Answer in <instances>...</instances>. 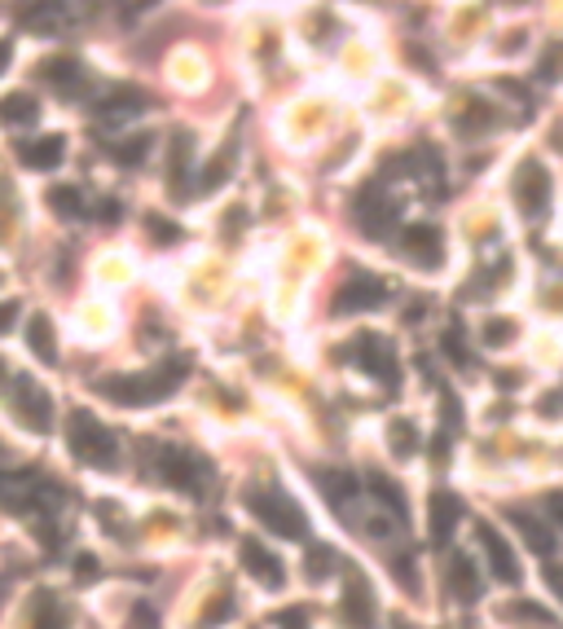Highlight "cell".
I'll return each instance as SVG.
<instances>
[{"label": "cell", "instance_id": "obj_1", "mask_svg": "<svg viewBox=\"0 0 563 629\" xmlns=\"http://www.w3.org/2000/svg\"><path fill=\"white\" fill-rule=\"evenodd\" d=\"M176 387H181V366L97 379V392H101L106 400H115V405H155V400H168Z\"/></svg>", "mask_w": 563, "mask_h": 629}, {"label": "cell", "instance_id": "obj_2", "mask_svg": "<svg viewBox=\"0 0 563 629\" xmlns=\"http://www.w3.org/2000/svg\"><path fill=\"white\" fill-rule=\"evenodd\" d=\"M66 445L93 471H120V441L110 436L88 409H75L66 418Z\"/></svg>", "mask_w": 563, "mask_h": 629}, {"label": "cell", "instance_id": "obj_3", "mask_svg": "<svg viewBox=\"0 0 563 629\" xmlns=\"http://www.w3.org/2000/svg\"><path fill=\"white\" fill-rule=\"evenodd\" d=\"M247 510L265 523L269 533H278V538H286V542H299V538H308V519H304V510L286 497V493H278V489H247Z\"/></svg>", "mask_w": 563, "mask_h": 629}, {"label": "cell", "instance_id": "obj_4", "mask_svg": "<svg viewBox=\"0 0 563 629\" xmlns=\"http://www.w3.org/2000/svg\"><path fill=\"white\" fill-rule=\"evenodd\" d=\"M155 467H159V476H163L172 489H181V493H189V497H203V493H207L211 467H207L194 449L159 445V449H155Z\"/></svg>", "mask_w": 563, "mask_h": 629}, {"label": "cell", "instance_id": "obj_5", "mask_svg": "<svg viewBox=\"0 0 563 629\" xmlns=\"http://www.w3.org/2000/svg\"><path fill=\"white\" fill-rule=\"evenodd\" d=\"M10 405H14V418L27 432L45 436L53 428V396L32 374H10Z\"/></svg>", "mask_w": 563, "mask_h": 629}, {"label": "cell", "instance_id": "obj_6", "mask_svg": "<svg viewBox=\"0 0 563 629\" xmlns=\"http://www.w3.org/2000/svg\"><path fill=\"white\" fill-rule=\"evenodd\" d=\"M383 299H388V282H383V278H375V273H353L340 291H334L330 312H340V318H353V312L379 308Z\"/></svg>", "mask_w": 563, "mask_h": 629}, {"label": "cell", "instance_id": "obj_7", "mask_svg": "<svg viewBox=\"0 0 563 629\" xmlns=\"http://www.w3.org/2000/svg\"><path fill=\"white\" fill-rule=\"evenodd\" d=\"M515 202H519V217L537 221L546 207H550V172L537 159H524L515 172Z\"/></svg>", "mask_w": 563, "mask_h": 629}, {"label": "cell", "instance_id": "obj_8", "mask_svg": "<svg viewBox=\"0 0 563 629\" xmlns=\"http://www.w3.org/2000/svg\"><path fill=\"white\" fill-rule=\"evenodd\" d=\"M344 361H357L366 374H375L383 383H396V353L383 335H357L353 348L344 353Z\"/></svg>", "mask_w": 563, "mask_h": 629}, {"label": "cell", "instance_id": "obj_9", "mask_svg": "<svg viewBox=\"0 0 563 629\" xmlns=\"http://www.w3.org/2000/svg\"><path fill=\"white\" fill-rule=\"evenodd\" d=\"M476 538H480V546H485V559H489V572L502 581V585H519V559H515V551H511V542L493 529V523H476Z\"/></svg>", "mask_w": 563, "mask_h": 629}, {"label": "cell", "instance_id": "obj_10", "mask_svg": "<svg viewBox=\"0 0 563 629\" xmlns=\"http://www.w3.org/2000/svg\"><path fill=\"white\" fill-rule=\"evenodd\" d=\"M401 251H405L414 264L436 269V264L444 260V238H440L436 225H405V230H401Z\"/></svg>", "mask_w": 563, "mask_h": 629}, {"label": "cell", "instance_id": "obj_11", "mask_svg": "<svg viewBox=\"0 0 563 629\" xmlns=\"http://www.w3.org/2000/svg\"><path fill=\"white\" fill-rule=\"evenodd\" d=\"M357 225H362L370 238H383V234L396 225V202L383 198L379 189H362V194H357Z\"/></svg>", "mask_w": 563, "mask_h": 629}, {"label": "cell", "instance_id": "obj_12", "mask_svg": "<svg viewBox=\"0 0 563 629\" xmlns=\"http://www.w3.org/2000/svg\"><path fill=\"white\" fill-rule=\"evenodd\" d=\"M243 568L260 581V585H269V590H278L282 581H286V568H282V559L260 542V538H243Z\"/></svg>", "mask_w": 563, "mask_h": 629}, {"label": "cell", "instance_id": "obj_13", "mask_svg": "<svg viewBox=\"0 0 563 629\" xmlns=\"http://www.w3.org/2000/svg\"><path fill=\"white\" fill-rule=\"evenodd\" d=\"M427 519H431V542L444 546L449 538H454L458 529V519H463V502L449 493V489H436L431 502H427Z\"/></svg>", "mask_w": 563, "mask_h": 629}, {"label": "cell", "instance_id": "obj_14", "mask_svg": "<svg viewBox=\"0 0 563 629\" xmlns=\"http://www.w3.org/2000/svg\"><path fill=\"white\" fill-rule=\"evenodd\" d=\"M444 577H449V590H454V599H458V603H476V599L485 594L480 572H476V559H472V555H463V551L449 555Z\"/></svg>", "mask_w": 563, "mask_h": 629}, {"label": "cell", "instance_id": "obj_15", "mask_svg": "<svg viewBox=\"0 0 563 629\" xmlns=\"http://www.w3.org/2000/svg\"><path fill=\"white\" fill-rule=\"evenodd\" d=\"M62 155H66V137H62V133H45V137H32V141L19 146V159H23L32 172H49V168H58Z\"/></svg>", "mask_w": 563, "mask_h": 629}, {"label": "cell", "instance_id": "obj_16", "mask_svg": "<svg viewBox=\"0 0 563 629\" xmlns=\"http://www.w3.org/2000/svg\"><path fill=\"white\" fill-rule=\"evenodd\" d=\"M511 529H515V533L528 542V551H533V555H541V564L554 555V533L546 529V523H541L537 515H528V510H511Z\"/></svg>", "mask_w": 563, "mask_h": 629}, {"label": "cell", "instance_id": "obj_17", "mask_svg": "<svg viewBox=\"0 0 563 629\" xmlns=\"http://www.w3.org/2000/svg\"><path fill=\"white\" fill-rule=\"evenodd\" d=\"M146 111V97L142 88H115L110 97H97V115L110 120V124H120V120H133Z\"/></svg>", "mask_w": 563, "mask_h": 629}, {"label": "cell", "instance_id": "obj_18", "mask_svg": "<svg viewBox=\"0 0 563 629\" xmlns=\"http://www.w3.org/2000/svg\"><path fill=\"white\" fill-rule=\"evenodd\" d=\"M344 620H348V629H370V620H375V599H370V590L362 585V577H357V572H348V590H344Z\"/></svg>", "mask_w": 563, "mask_h": 629}, {"label": "cell", "instance_id": "obj_19", "mask_svg": "<svg viewBox=\"0 0 563 629\" xmlns=\"http://www.w3.org/2000/svg\"><path fill=\"white\" fill-rule=\"evenodd\" d=\"M189 155H194V137L189 133H172V141H168V189L172 194H185Z\"/></svg>", "mask_w": 563, "mask_h": 629}, {"label": "cell", "instance_id": "obj_20", "mask_svg": "<svg viewBox=\"0 0 563 629\" xmlns=\"http://www.w3.org/2000/svg\"><path fill=\"white\" fill-rule=\"evenodd\" d=\"M40 120V101L27 97V92H10L0 97V124L5 128H32Z\"/></svg>", "mask_w": 563, "mask_h": 629}, {"label": "cell", "instance_id": "obj_21", "mask_svg": "<svg viewBox=\"0 0 563 629\" xmlns=\"http://www.w3.org/2000/svg\"><path fill=\"white\" fill-rule=\"evenodd\" d=\"M27 344H32V353H36L45 366L58 361V331H53V322L45 318V312H36V318L27 322Z\"/></svg>", "mask_w": 563, "mask_h": 629}, {"label": "cell", "instance_id": "obj_22", "mask_svg": "<svg viewBox=\"0 0 563 629\" xmlns=\"http://www.w3.org/2000/svg\"><path fill=\"white\" fill-rule=\"evenodd\" d=\"M498 124V107H489V101H467V107L458 111V120H454V128L463 133V137H476V133H489Z\"/></svg>", "mask_w": 563, "mask_h": 629}, {"label": "cell", "instance_id": "obj_23", "mask_svg": "<svg viewBox=\"0 0 563 629\" xmlns=\"http://www.w3.org/2000/svg\"><path fill=\"white\" fill-rule=\"evenodd\" d=\"M366 484H370V493H375V497H379V502H383L392 515H401V519H405V510H409V506H405V493L396 489V480H388L383 471H370V476H366Z\"/></svg>", "mask_w": 563, "mask_h": 629}, {"label": "cell", "instance_id": "obj_24", "mask_svg": "<svg viewBox=\"0 0 563 629\" xmlns=\"http://www.w3.org/2000/svg\"><path fill=\"white\" fill-rule=\"evenodd\" d=\"M32 629H66V612L53 594H36L32 603Z\"/></svg>", "mask_w": 563, "mask_h": 629}, {"label": "cell", "instance_id": "obj_25", "mask_svg": "<svg viewBox=\"0 0 563 629\" xmlns=\"http://www.w3.org/2000/svg\"><path fill=\"white\" fill-rule=\"evenodd\" d=\"M317 480H321V493H326L330 502H340V506L357 497V480H353L348 471H330V467H326V471H317Z\"/></svg>", "mask_w": 563, "mask_h": 629}, {"label": "cell", "instance_id": "obj_26", "mask_svg": "<svg viewBox=\"0 0 563 629\" xmlns=\"http://www.w3.org/2000/svg\"><path fill=\"white\" fill-rule=\"evenodd\" d=\"M40 79H49L58 88H75L79 84V62L75 58H45L40 62Z\"/></svg>", "mask_w": 563, "mask_h": 629}, {"label": "cell", "instance_id": "obj_27", "mask_svg": "<svg viewBox=\"0 0 563 629\" xmlns=\"http://www.w3.org/2000/svg\"><path fill=\"white\" fill-rule=\"evenodd\" d=\"M388 449L396 454V458H414L418 454V428L414 423H388Z\"/></svg>", "mask_w": 563, "mask_h": 629}, {"label": "cell", "instance_id": "obj_28", "mask_svg": "<svg viewBox=\"0 0 563 629\" xmlns=\"http://www.w3.org/2000/svg\"><path fill=\"white\" fill-rule=\"evenodd\" d=\"M234 172V146H220L216 150V159L203 168V176H198V189H216L224 176H230Z\"/></svg>", "mask_w": 563, "mask_h": 629}, {"label": "cell", "instance_id": "obj_29", "mask_svg": "<svg viewBox=\"0 0 563 629\" xmlns=\"http://www.w3.org/2000/svg\"><path fill=\"white\" fill-rule=\"evenodd\" d=\"M49 207H53L62 221H79V217H84V198H79L75 185H58V189L49 194Z\"/></svg>", "mask_w": 563, "mask_h": 629}, {"label": "cell", "instance_id": "obj_30", "mask_svg": "<svg viewBox=\"0 0 563 629\" xmlns=\"http://www.w3.org/2000/svg\"><path fill=\"white\" fill-rule=\"evenodd\" d=\"M19 23L32 27V32H58L62 10H58V5H27V10L19 14Z\"/></svg>", "mask_w": 563, "mask_h": 629}, {"label": "cell", "instance_id": "obj_31", "mask_svg": "<svg viewBox=\"0 0 563 629\" xmlns=\"http://www.w3.org/2000/svg\"><path fill=\"white\" fill-rule=\"evenodd\" d=\"M150 146H155V141H150L146 133H137V137H128V141H115V146H110V155H115L124 168H137V163L150 155Z\"/></svg>", "mask_w": 563, "mask_h": 629}, {"label": "cell", "instance_id": "obj_32", "mask_svg": "<svg viewBox=\"0 0 563 629\" xmlns=\"http://www.w3.org/2000/svg\"><path fill=\"white\" fill-rule=\"evenodd\" d=\"M146 234L155 247H176L181 243V225H172L168 217H146Z\"/></svg>", "mask_w": 563, "mask_h": 629}, {"label": "cell", "instance_id": "obj_33", "mask_svg": "<svg viewBox=\"0 0 563 629\" xmlns=\"http://www.w3.org/2000/svg\"><path fill=\"white\" fill-rule=\"evenodd\" d=\"M480 340H485V348H506L515 340V322L511 318H493V322H485Z\"/></svg>", "mask_w": 563, "mask_h": 629}, {"label": "cell", "instance_id": "obj_34", "mask_svg": "<svg viewBox=\"0 0 563 629\" xmlns=\"http://www.w3.org/2000/svg\"><path fill=\"white\" fill-rule=\"evenodd\" d=\"M537 79H546V84H559V79H563V40H559V45H550V49L541 53Z\"/></svg>", "mask_w": 563, "mask_h": 629}, {"label": "cell", "instance_id": "obj_35", "mask_svg": "<svg viewBox=\"0 0 563 629\" xmlns=\"http://www.w3.org/2000/svg\"><path fill=\"white\" fill-rule=\"evenodd\" d=\"M304 572H308V581H321V577H330V572H334V551H326V546H313V551H308V564H304Z\"/></svg>", "mask_w": 563, "mask_h": 629}, {"label": "cell", "instance_id": "obj_36", "mask_svg": "<svg viewBox=\"0 0 563 629\" xmlns=\"http://www.w3.org/2000/svg\"><path fill=\"white\" fill-rule=\"evenodd\" d=\"M224 612H234V599H230V590H220V594L207 603V612H203V629H211V625H216Z\"/></svg>", "mask_w": 563, "mask_h": 629}, {"label": "cell", "instance_id": "obj_37", "mask_svg": "<svg viewBox=\"0 0 563 629\" xmlns=\"http://www.w3.org/2000/svg\"><path fill=\"white\" fill-rule=\"evenodd\" d=\"M541 581H546V590H554V599L563 603V564H559V559H546V564H541Z\"/></svg>", "mask_w": 563, "mask_h": 629}, {"label": "cell", "instance_id": "obj_38", "mask_svg": "<svg viewBox=\"0 0 563 629\" xmlns=\"http://www.w3.org/2000/svg\"><path fill=\"white\" fill-rule=\"evenodd\" d=\"M273 620H278L282 629H304V625H308V607H286V612H278Z\"/></svg>", "mask_w": 563, "mask_h": 629}, {"label": "cell", "instance_id": "obj_39", "mask_svg": "<svg viewBox=\"0 0 563 629\" xmlns=\"http://www.w3.org/2000/svg\"><path fill=\"white\" fill-rule=\"evenodd\" d=\"M19 326V304L14 299H0V335H10Z\"/></svg>", "mask_w": 563, "mask_h": 629}, {"label": "cell", "instance_id": "obj_40", "mask_svg": "<svg viewBox=\"0 0 563 629\" xmlns=\"http://www.w3.org/2000/svg\"><path fill=\"white\" fill-rule=\"evenodd\" d=\"M444 353H449V357H454L458 366H467V353H463V335H458V326H454V331H449V335H444Z\"/></svg>", "mask_w": 563, "mask_h": 629}, {"label": "cell", "instance_id": "obj_41", "mask_svg": "<svg viewBox=\"0 0 563 629\" xmlns=\"http://www.w3.org/2000/svg\"><path fill=\"white\" fill-rule=\"evenodd\" d=\"M546 510H550V519H554V523H559V529H563V489H559V493H550V497H546Z\"/></svg>", "mask_w": 563, "mask_h": 629}, {"label": "cell", "instance_id": "obj_42", "mask_svg": "<svg viewBox=\"0 0 563 629\" xmlns=\"http://www.w3.org/2000/svg\"><path fill=\"white\" fill-rule=\"evenodd\" d=\"M559 409H563V392H550V396H541V414H550V418H554Z\"/></svg>", "mask_w": 563, "mask_h": 629}, {"label": "cell", "instance_id": "obj_43", "mask_svg": "<svg viewBox=\"0 0 563 629\" xmlns=\"http://www.w3.org/2000/svg\"><path fill=\"white\" fill-rule=\"evenodd\" d=\"M10 58H14V45H10V40H0V75L10 71Z\"/></svg>", "mask_w": 563, "mask_h": 629}, {"label": "cell", "instance_id": "obj_44", "mask_svg": "<svg viewBox=\"0 0 563 629\" xmlns=\"http://www.w3.org/2000/svg\"><path fill=\"white\" fill-rule=\"evenodd\" d=\"M115 217H120V207L106 198V202H101V221H115Z\"/></svg>", "mask_w": 563, "mask_h": 629}, {"label": "cell", "instance_id": "obj_45", "mask_svg": "<svg viewBox=\"0 0 563 629\" xmlns=\"http://www.w3.org/2000/svg\"><path fill=\"white\" fill-rule=\"evenodd\" d=\"M75 572H79V577H93V572H97V564H93V559H79V564H75Z\"/></svg>", "mask_w": 563, "mask_h": 629}, {"label": "cell", "instance_id": "obj_46", "mask_svg": "<svg viewBox=\"0 0 563 629\" xmlns=\"http://www.w3.org/2000/svg\"><path fill=\"white\" fill-rule=\"evenodd\" d=\"M10 379V370H5V361H0V383H5Z\"/></svg>", "mask_w": 563, "mask_h": 629}]
</instances>
